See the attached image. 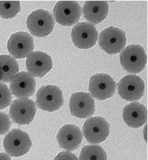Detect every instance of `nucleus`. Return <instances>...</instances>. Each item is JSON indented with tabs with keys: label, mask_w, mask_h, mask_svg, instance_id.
I'll return each mask as SVG.
<instances>
[{
	"label": "nucleus",
	"mask_w": 148,
	"mask_h": 160,
	"mask_svg": "<svg viewBox=\"0 0 148 160\" xmlns=\"http://www.w3.org/2000/svg\"><path fill=\"white\" fill-rule=\"evenodd\" d=\"M12 102V92L8 86L0 83V109H4Z\"/></svg>",
	"instance_id": "4be33fe9"
},
{
	"label": "nucleus",
	"mask_w": 148,
	"mask_h": 160,
	"mask_svg": "<svg viewBox=\"0 0 148 160\" xmlns=\"http://www.w3.org/2000/svg\"><path fill=\"white\" fill-rule=\"evenodd\" d=\"M89 91L92 98L99 101L111 98L115 92V83L107 74L98 73L93 75L90 79Z\"/></svg>",
	"instance_id": "9d476101"
},
{
	"label": "nucleus",
	"mask_w": 148,
	"mask_h": 160,
	"mask_svg": "<svg viewBox=\"0 0 148 160\" xmlns=\"http://www.w3.org/2000/svg\"><path fill=\"white\" fill-rule=\"evenodd\" d=\"M32 146L29 135L20 129H12L4 139V148L11 157H21L26 155Z\"/></svg>",
	"instance_id": "f03ea898"
},
{
	"label": "nucleus",
	"mask_w": 148,
	"mask_h": 160,
	"mask_svg": "<svg viewBox=\"0 0 148 160\" xmlns=\"http://www.w3.org/2000/svg\"><path fill=\"white\" fill-rule=\"evenodd\" d=\"M3 80V71H2V68L0 66V82Z\"/></svg>",
	"instance_id": "a878e982"
},
{
	"label": "nucleus",
	"mask_w": 148,
	"mask_h": 160,
	"mask_svg": "<svg viewBox=\"0 0 148 160\" xmlns=\"http://www.w3.org/2000/svg\"><path fill=\"white\" fill-rule=\"evenodd\" d=\"M21 11L19 1H0V16L4 19L13 18Z\"/></svg>",
	"instance_id": "412c9836"
},
{
	"label": "nucleus",
	"mask_w": 148,
	"mask_h": 160,
	"mask_svg": "<svg viewBox=\"0 0 148 160\" xmlns=\"http://www.w3.org/2000/svg\"><path fill=\"white\" fill-rule=\"evenodd\" d=\"M57 141L60 148L68 151L78 149L82 144L83 133L78 126L65 125L58 132Z\"/></svg>",
	"instance_id": "dca6fc26"
},
{
	"label": "nucleus",
	"mask_w": 148,
	"mask_h": 160,
	"mask_svg": "<svg viewBox=\"0 0 148 160\" xmlns=\"http://www.w3.org/2000/svg\"><path fill=\"white\" fill-rule=\"evenodd\" d=\"M108 122L101 117L89 118L84 124L83 132L88 142L98 144L103 142L109 135Z\"/></svg>",
	"instance_id": "0eeeda50"
},
{
	"label": "nucleus",
	"mask_w": 148,
	"mask_h": 160,
	"mask_svg": "<svg viewBox=\"0 0 148 160\" xmlns=\"http://www.w3.org/2000/svg\"><path fill=\"white\" fill-rule=\"evenodd\" d=\"M117 90L122 99L136 102L141 99L145 93V83L137 75H128L118 82Z\"/></svg>",
	"instance_id": "1a4fd4ad"
},
{
	"label": "nucleus",
	"mask_w": 148,
	"mask_h": 160,
	"mask_svg": "<svg viewBox=\"0 0 148 160\" xmlns=\"http://www.w3.org/2000/svg\"><path fill=\"white\" fill-rule=\"evenodd\" d=\"M98 30L94 25L88 22H80L75 25L71 32L73 43L80 49H89L96 45Z\"/></svg>",
	"instance_id": "ddd939ff"
},
{
	"label": "nucleus",
	"mask_w": 148,
	"mask_h": 160,
	"mask_svg": "<svg viewBox=\"0 0 148 160\" xmlns=\"http://www.w3.org/2000/svg\"><path fill=\"white\" fill-rule=\"evenodd\" d=\"M79 160H107V156L100 146L86 145L81 150Z\"/></svg>",
	"instance_id": "aec40b11"
},
{
	"label": "nucleus",
	"mask_w": 148,
	"mask_h": 160,
	"mask_svg": "<svg viewBox=\"0 0 148 160\" xmlns=\"http://www.w3.org/2000/svg\"><path fill=\"white\" fill-rule=\"evenodd\" d=\"M82 9L76 1H59L53 8L55 21L62 26H72L78 22Z\"/></svg>",
	"instance_id": "423d86ee"
},
{
	"label": "nucleus",
	"mask_w": 148,
	"mask_h": 160,
	"mask_svg": "<svg viewBox=\"0 0 148 160\" xmlns=\"http://www.w3.org/2000/svg\"><path fill=\"white\" fill-rule=\"evenodd\" d=\"M64 103L62 91L56 86H42L36 92V106L45 111H55L60 109Z\"/></svg>",
	"instance_id": "20e7f679"
},
{
	"label": "nucleus",
	"mask_w": 148,
	"mask_h": 160,
	"mask_svg": "<svg viewBox=\"0 0 148 160\" xmlns=\"http://www.w3.org/2000/svg\"><path fill=\"white\" fill-rule=\"evenodd\" d=\"M36 112V103L29 98H22L16 99L11 103L9 115L15 124L22 126L33 121Z\"/></svg>",
	"instance_id": "6e6552de"
},
{
	"label": "nucleus",
	"mask_w": 148,
	"mask_h": 160,
	"mask_svg": "<svg viewBox=\"0 0 148 160\" xmlns=\"http://www.w3.org/2000/svg\"><path fill=\"white\" fill-rule=\"evenodd\" d=\"M29 32L37 38L51 34L54 28V20L51 12L44 9H37L29 14L27 20Z\"/></svg>",
	"instance_id": "7ed1b4c3"
},
{
	"label": "nucleus",
	"mask_w": 148,
	"mask_h": 160,
	"mask_svg": "<svg viewBox=\"0 0 148 160\" xmlns=\"http://www.w3.org/2000/svg\"><path fill=\"white\" fill-rule=\"evenodd\" d=\"M7 49L13 58L28 57L34 50V39L29 33L19 31L10 37L7 42Z\"/></svg>",
	"instance_id": "9b49d317"
},
{
	"label": "nucleus",
	"mask_w": 148,
	"mask_h": 160,
	"mask_svg": "<svg viewBox=\"0 0 148 160\" xmlns=\"http://www.w3.org/2000/svg\"><path fill=\"white\" fill-rule=\"evenodd\" d=\"M147 56L143 46L131 45L124 48L120 55L122 67L131 74H137L145 69Z\"/></svg>",
	"instance_id": "f257e3e1"
},
{
	"label": "nucleus",
	"mask_w": 148,
	"mask_h": 160,
	"mask_svg": "<svg viewBox=\"0 0 148 160\" xmlns=\"http://www.w3.org/2000/svg\"><path fill=\"white\" fill-rule=\"evenodd\" d=\"M98 44L103 51L109 54L119 53L126 46V35L122 29L109 27L100 32Z\"/></svg>",
	"instance_id": "39448f33"
},
{
	"label": "nucleus",
	"mask_w": 148,
	"mask_h": 160,
	"mask_svg": "<svg viewBox=\"0 0 148 160\" xmlns=\"http://www.w3.org/2000/svg\"><path fill=\"white\" fill-rule=\"evenodd\" d=\"M69 109L75 118H89L95 112V102L90 93L78 92L73 93L69 99Z\"/></svg>",
	"instance_id": "f8f14e48"
},
{
	"label": "nucleus",
	"mask_w": 148,
	"mask_h": 160,
	"mask_svg": "<svg viewBox=\"0 0 148 160\" xmlns=\"http://www.w3.org/2000/svg\"><path fill=\"white\" fill-rule=\"evenodd\" d=\"M26 68L32 77L44 78L52 68V60L44 52H32L27 57Z\"/></svg>",
	"instance_id": "4468645a"
},
{
	"label": "nucleus",
	"mask_w": 148,
	"mask_h": 160,
	"mask_svg": "<svg viewBox=\"0 0 148 160\" xmlns=\"http://www.w3.org/2000/svg\"><path fill=\"white\" fill-rule=\"evenodd\" d=\"M36 80L29 72L22 71L16 75V77L10 83V91L19 99L29 98L36 92Z\"/></svg>",
	"instance_id": "2eb2a0df"
},
{
	"label": "nucleus",
	"mask_w": 148,
	"mask_h": 160,
	"mask_svg": "<svg viewBox=\"0 0 148 160\" xmlns=\"http://www.w3.org/2000/svg\"><path fill=\"white\" fill-rule=\"evenodd\" d=\"M11 127V120L5 112H0V135H3L9 131Z\"/></svg>",
	"instance_id": "5701e85b"
},
{
	"label": "nucleus",
	"mask_w": 148,
	"mask_h": 160,
	"mask_svg": "<svg viewBox=\"0 0 148 160\" xmlns=\"http://www.w3.org/2000/svg\"><path fill=\"white\" fill-rule=\"evenodd\" d=\"M122 118L130 127L138 128L146 123L147 110L141 103H130L126 105L122 110Z\"/></svg>",
	"instance_id": "f3484780"
},
{
	"label": "nucleus",
	"mask_w": 148,
	"mask_h": 160,
	"mask_svg": "<svg viewBox=\"0 0 148 160\" xmlns=\"http://www.w3.org/2000/svg\"><path fill=\"white\" fill-rule=\"evenodd\" d=\"M82 12L91 24H98L102 22L108 14V4L107 1H87Z\"/></svg>",
	"instance_id": "a211bd4d"
},
{
	"label": "nucleus",
	"mask_w": 148,
	"mask_h": 160,
	"mask_svg": "<svg viewBox=\"0 0 148 160\" xmlns=\"http://www.w3.org/2000/svg\"><path fill=\"white\" fill-rule=\"evenodd\" d=\"M0 160H11L10 156L6 153H0Z\"/></svg>",
	"instance_id": "393cba45"
},
{
	"label": "nucleus",
	"mask_w": 148,
	"mask_h": 160,
	"mask_svg": "<svg viewBox=\"0 0 148 160\" xmlns=\"http://www.w3.org/2000/svg\"><path fill=\"white\" fill-rule=\"evenodd\" d=\"M0 66L3 71L4 82H11L19 73V64L15 58L10 55H0Z\"/></svg>",
	"instance_id": "6ab92c4d"
},
{
	"label": "nucleus",
	"mask_w": 148,
	"mask_h": 160,
	"mask_svg": "<svg viewBox=\"0 0 148 160\" xmlns=\"http://www.w3.org/2000/svg\"><path fill=\"white\" fill-rule=\"evenodd\" d=\"M54 160H79L78 158L70 151H61L55 157Z\"/></svg>",
	"instance_id": "b1692460"
}]
</instances>
